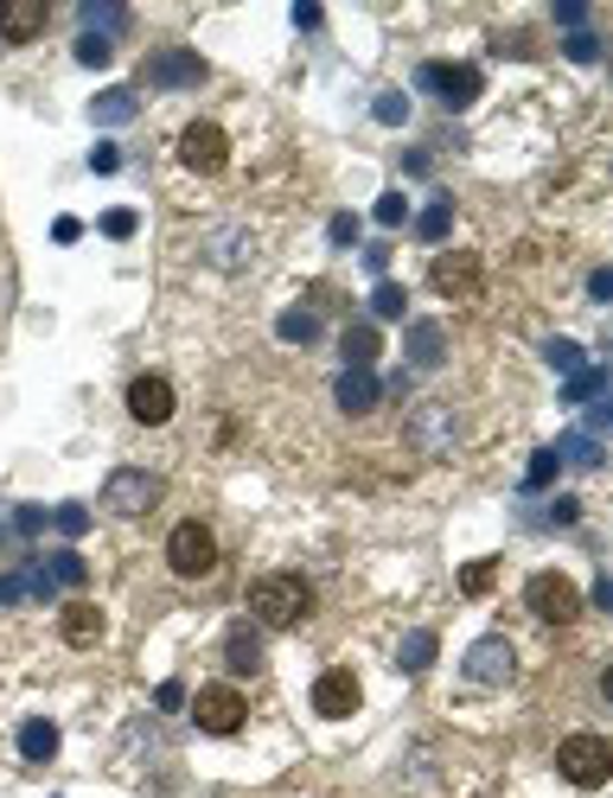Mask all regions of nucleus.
<instances>
[{
    "label": "nucleus",
    "mask_w": 613,
    "mask_h": 798,
    "mask_svg": "<svg viewBox=\"0 0 613 798\" xmlns=\"http://www.w3.org/2000/svg\"><path fill=\"white\" fill-rule=\"evenodd\" d=\"M326 236L339 243V250H345V243H358V218H352V211H339V218L326 224Z\"/></svg>",
    "instance_id": "c03bdc74"
},
{
    "label": "nucleus",
    "mask_w": 613,
    "mask_h": 798,
    "mask_svg": "<svg viewBox=\"0 0 613 798\" xmlns=\"http://www.w3.org/2000/svg\"><path fill=\"white\" fill-rule=\"evenodd\" d=\"M204 256L218 262L224 275H237V269L255 256V236L250 231H211V236H204Z\"/></svg>",
    "instance_id": "aec40b11"
},
{
    "label": "nucleus",
    "mask_w": 613,
    "mask_h": 798,
    "mask_svg": "<svg viewBox=\"0 0 613 798\" xmlns=\"http://www.w3.org/2000/svg\"><path fill=\"white\" fill-rule=\"evenodd\" d=\"M409 447H422V454H448V447H454V410H448V403H422V410L409 415Z\"/></svg>",
    "instance_id": "f8f14e48"
},
{
    "label": "nucleus",
    "mask_w": 613,
    "mask_h": 798,
    "mask_svg": "<svg viewBox=\"0 0 613 798\" xmlns=\"http://www.w3.org/2000/svg\"><path fill=\"white\" fill-rule=\"evenodd\" d=\"M39 32H46V0H0V39L26 46Z\"/></svg>",
    "instance_id": "dca6fc26"
},
{
    "label": "nucleus",
    "mask_w": 613,
    "mask_h": 798,
    "mask_svg": "<svg viewBox=\"0 0 613 798\" xmlns=\"http://www.w3.org/2000/svg\"><path fill=\"white\" fill-rule=\"evenodd\" d=\"M160 473H148V466H115L109 479H102V512L115 517H148L153 505H160Z\"/></svg>",
    "instance_id": "7ed1b4c3"
},
{
    "label": "nucleus",
    "mask_w": 613,
    "mask_h": 798,
    "mask_svg": "<svg viewBox=\"0 0 613 798\" xmlns=\"http://www.w3.org/2000/svg\"><path fill=\"white\" fill-rule=\"evenodd\" d=\"M128 13L122 7H109V0H83V32H97V39H109V32H122Z\"/></svg>",
    "instance_id": "7c9ffc66"
},
{
    "label": "nucleus",
    "mask_w": 613,
    "mask_h": 798,
    "mask_svg": "<svg viewBox=\"0 0 613 798\" xmlns=\"http://www.w3.org/2000/svg\"><path fill=\"white\" fill-rule=\"evenodd\" d=\"M550 454H556V461H569V466H587V473H594V466L607 461V454H601V441H594V435H562L556 447H550Z\"/></svg>",
    "instance_id": "cd10ccee"
},
{
    "label": "nucleus",
    "mask_w": 613,
    "mask_h": 798,
    "mask_svg": "<svg viewBox=\"0 0 613 798\" xmlns=\"http://www.w3.org/2000/svg\"><path fill=\"white\" fill-rule=\"evenodd\" d=\"M102 236L128 243V236H134V211H102Z\"/></svg>",
    "instance_id": "37998d69"
},
{
    "label": "nucleus",
    "mask_w": 613,
    "mask_h": 798,
    "mask_svg": "<svg viewBox=\"0 0 613 798\" xmlns=\"http://www.w3.org/2000/svg\"><path fill=\"white\" fill-rule=\"evenodd\" d=\"M153 703H160V709H179V703H185V690H179V684H160V696H153Z\"/></svg>",
    "instance_id": "603ef678"
},
{
    "label": "nucleus",
    "mask_w": 613,
    "mask_h": 798,
    "mask_svg": "<svg viewBox=\"0 0 613 798\" xmlns=\"http://www.w3.org/2000/svg\"><path fill=\"white\" fill-rule=\"evenodd\" d=\"M601 390H607V371H601V364H582V371L562 384V403H601Z\"/></svg>",
    "instance_id": "c85d7f7f"
},
{
    "label": "nucleus",
    "mask_w": 613,
    "mask_h": 798,
    "mask_svg": "<svg viewBox=\"0 0 613 798\" xmlns=\"http://www.w3.org/2000/svg\"><path fill=\"white\" fill-rule=\"evenodd\" d=\"M371 313H378V320H403L409 313V294L396 282H378L371 287Z\"/></svg>",
    "instance_id": "2f4dec72"
},
{
    "label": "nucleus",
    "mask_w": 613,
    "mask_h": 798,
    "mask_svg": "<svg viewBox=\"0 0 613 798\" xmlns=\"http://www.w3.org/2000/svg\"><path fill=\"white\" fill-rule=\"evenodd\" d=\"M562 52L575 58V64H594V58H601V39H594V32H569V46H562Z\"/></svg>",
    "instance_id": "a19ab883"
},
{
    "label": "nucleus",
    "mask_w": 613,
    "mask_h": 798,
    "mask_svg": "<svg viewBox=\"0 0 613 798\" xmlns=\"http://www.w3.org/2000/svg\"><path fill=\"white\" fill-rule=\"evenodd\" d=\"M179 166H185V173H204V180L224 173L230 166V134L218 129V122H192V129L179 134Z\"/></svg>",
    "instance_id": "423d86ee"
},
{
    "label": "nucleus",
    "mask_w": 613,
    "mask_h": 798,
    "mask_svg": "<svg viewBox=\"0 0 613 798\" xmlns=\"http://www.w3.org/2000/svg\"><path fill=\"white\" fill-rule=\"evenodd\" d=\"M167 563H173V575L199 582V575L218 568V537L204 531L199 517H185V524H173V537H167Z\"/></svg>",
    "instance_id": "39448f33"
},
{
    "label": "nucleus",
    "mask_w": 613,
    "mask_h": 798,
    "mask_svg": "<svg viewBox=\"0 0 613 798\" xmlns=\"http://www.w3.org/2000/svg\"><path fill=\"white\" fill-rule=\"evenodd\" d=\"M543 358H550V364H556V371H562V377H575V371H582V345H575V339H543Z\"/></svg>",
    "instance_id": "473e14b6"
},
{
    "label": "nucleus",
    "mask_w": 613,
    "mask_h": 798,
    "mask_svg": "<svg viewBox=\"0 0 613 798\" xmlns=\"http://www.w3.org/2000/svg\"><path fill=\"white\" fill-rule=\"evenodd\" d=\"M20 600H51L46 563H26V568H13V575H0V607H20Z\"/></svg>",
    "instance_id": "6ab92c4d"
},
{
    "label": "nucleus",
    "mask_w": 613,
    "mask_h": 798,
    "mask_svg": "<svg viewBox=\"0 0 613 798\" xmlns=\"http://www.w3.org/2000/svg\"><path fill=\"white\" fill-rule=\"evenodd\" d=\"M429 287H434V294H448V301L473 294V287H480V256H473V250H448V256H434Z\"/></svg>",
    "instance_id": "4468645a"
},
{
    "label": "nucleus",
    "mask_w": 613,
    "mask_h": 798,
    "mask_svg": "<svg viewBox=\"0 0 613 798\" xmlns=\"http://www.w3.org/2000/svg\"><path fill=\"white\" fill-rule=\"evenodd\" d=\"M556 454H550V447H536V454H531V473H524V486H531V492H543V486H550V479H556Z\"/></svg>",
    "instance_id": "58836bf2"
},
{
    "label": "nucleus",
    "mask_w": 613,
    "mask_h": 798,
    "mask_svg": "<svg viewBox=\"0 0 613 798\" xmlns=\"http://www.w3.org/2000/svg\"><path fill=\"white\" fill-rule=\"evenodd\" d=\"M134 115H141V97H134V90H102L97 103H90V122H97V129H122Z\"/></svg>",
    "instance_id": "5701e85b"
},
{
    "label": "nucleus",
    "mask_w": 613,
    "mask_h": 798,
    "mask_svg": "<svg viewBox=\"0 0 613 798\" xmlns=\"http://www.w3.org/2000/svg\"><path fill=\"white\" fill-rule=\"evenodd\" d=\"M46 524H51V512H46V505H20V512H13V531H20V537H39Z\"/></svg>",
    "instance_id": "ea45409f"
},
{
    "label": "nucleus",
    "mask_w": 613,
    "mask_h": 798,
    "mask_svg": "<svg viewBox=\"0 0 613 798\" xmlns=\"http://www.w3.org/2000/svg\"><path fill=\"white\" fill-rule=\"evenodd\" d=\"M492 575H499V563H485V556L480 563H466L460 568V594H492Z\"/></svg>",
    "instance_id": "c9c22d12"
},
{
    "label": "nucleus",
    "mask_w": 613,
    "mask_h": 798,
    "mask_svg": "<svg viewBox=\"0 0 613 798\" xmlns=\"http://www.w3.org/2000/svg\"><path fill=\"white\" fill-rule=\"evenodd\" d=\"M524 600H531V614L543 619V626H569V619L582 614V588H575L562 568H536L531 588H524Z\"/></svg>",
    "instance_id": "20e7f679"
},
{
    "label": "nucleus",
    "mask_w": 613,
    "mask_h": 798,
    "mask_svg": "<svg viewBox=\"0 0 613 798\" xmlns=\"http://www.w3.org/2000/svg\"><path fill=\"white\" fill-rule=\"evenodd\" d=\"M587 294H594V301H607V294H613V275H607V269H594V275H587Z\"/></svg>",
    "instance_id": "3c124183"
},
{
    "label": "nucleus",
    "mask_w": 613,
    "mask_h": 798,
    "mask_svg": "<svg viewBox=\"0 0 613 798\" xmlns=\"http://www.w3.org/2000/svg\"><path fill=\"white\" fill-rule=\"evenodd\" d=\"M358 670H345V665H332V670H320V684H313V716H326V721H345V716H358Z\"/></svg>",
    "instance_id": "9d476101"
},
{
    "label": "nucleus",
    "mask_w": 613,
    "mask_h": 798,
    "mask_svg": "<svg viewBox=\"0 0 613 798\" xmlns=\"http://www.w3.org/2000/svg\"><path fill=\"white\" fill-rule=\"evenodd\" d=\"M371 115H378L383 129H403V122H409V97H403V90H383L378 103H371Z\"/></svg>",
    "instance_id": "72a5a7b5"
},
{
    "label": "nucleus",
    "mask_w": 613,
    "mask_h": 798,
    "mask_svg": "<svg viewBox=\"0 0 613 798\" xmlns=\"http://www.w3.org/2000/svg\"><path fill=\"white\" fill-rule=\"evenodd\" d=\"M250 614H255V626L288 633V626H301V619L313 614V588H306L301 575H255L250 582Z\"/></svg>",
    "instance_id": "f257e3e1"
},
{
    "label": "nucleus",
    "mask_w": 613,
    "mask_h": 798,
    "mask_svg": "<svg viewBox=\"0 0 613 798\" xmlns=\"http://www.w3.org/2000/svg\"><path fill=\"white\" fill-rule=\"evenodd\" d=\"M224 665L237 670V677H255V670H262V639H255V619L230 626V639H224Z\"/></svg>",
    "instance_id": "412c9836"
},
{
    "label": "nucleus",
    "mask_w": 613,
    "mask_h": 798,
    "mask_svg": "<svg viewBox=\"0 0 613 798\" xmlns=\"http://www.w3.org/2000/svg\"><path fill=\"white\" fill-rule=\"evenodd\" d=\"M582 20H587V7H582V0H556V27L582 32Z\"/></svg>",
    "instance_id": "a18cd8bd"
},
{
    "label": "nucleus",
    "mask_w": 613,
    "mask_h": 798,
    "mask_svg": "<svg viewBox=\"0 0 613 798\" xmlns=\"http://www.w3.org/2000/svg\"><path fill=\"white\" fill-rule=\"evenodd\" d=\"M294 27H301V32L320 27V7H313V0H301V7H294Z\"/></svg>",
    "instance_id": "8fccbe9b"
},
{
    "label": "nucleus",
    "mask_w": 613,
    "mask_h": 798,
    "mask_svg": "<svg viewBox=\"0 0 613 798\" xmlns=\"http://www.w3.org/2000/svg\"><path fill=\"white\" fill-rule=\"evenodd\" d=\"M383 262H390V250H383V243H371V250H364V269H371V275H383Z\"/></svg>",
    "instance_id": "864d4df0"
},
{
    "label": "nucleus",
    "mask_w": 613,
    "mask_h": 798,
    "mask_svg": "<svg viewBox=\"0 0 613 798\" xmlns=\"http://www.w3.org/2000/svg\"><path fill=\"white\" fill-rule=\"evenodd\" d=\"M90 173H102V180H109V173H122V148H115V141H97V154H90Z\"/></svg>",
    "instance_id": "79ce46f5"
},
{
    "label": "nucleus",
    "mask_w": 613,
    "mask_h": 798,
    "mask_svg": "<svg viewBox=\"0 0 613 798\" xmlns=\"http://www.w3.org/2000/svg\"><path fill=\"white\" fill-rule=\"evenodd\" d=\"M20 754L26 760H51V754H58V728H51L46 716L20 721Z\"/></svg>",
    "instance_id": "a878e982"
},
{
    "label": "nucleus",
    "mask_w": 613,
    "mask_h": 798,
    "mask_svg": "<svg viewBox=\"0 0 613 798\" xmlns=\"http://www.w3.org/2000/svg\"><path fill=\"white\" fill-rule=\"evenodd\" d=\"M403 358H409V371H441L448 364V326L441 320H409Z\"/></svg>",
    "instance_id": "2eb2a0df"
},
{
    "label": "nucleus",
    "mask_w": 613,
    "mask_h": 798,
    "mask_svg": "<svg viewBox=\"0 0 613 798\" xmlns=\"http://www.w3.org/2000/svg\"><path fill=\"white\" fill-rule=\"evenodd\" d=\"M556 772L569 779V786L594 792V786H607V779H613V747L601 741V735H562V747H556Z\"/></svg>",
    "instance_id": "f03ea898"
},
{
    "label": "nucleus",
    "mask_w": 613,
    "mask_h": 798,
    "mask_svg": "<svg viewBox=\"0 0 613 798\" xmlns=\"http://www.w3.org/2000/svg\"><path fill=\"white\" fill-rule=\"evenodd\" d=\"M448 231H454V199L434 192L429 205H422V218H415V236H422V243H448Z\"/></svg>",
    "instance_id": "b1692460"
},
{
    "label": "nucleus",
    "mask_w": 613,
    "mask_h": 798,
    "mask_svg": "<svg viewBox=\"0 0 613 798\" xmlns=\"http://www.w3.org/2000/svg\"><path fill=\"white\" fill-rule=\"evenodd\" d=\"M243 716H250V703H243V690H230V684H211V690L192 696V721H199L204 735H237Z\"/></svg>",
    "instance_id": "1a4fd4ad"
},
{
    "label": "nucleus",
    "mask_w": 613,
    "mask_h": 798,
    "mask_svg": "<svg viewBox=\"0 0 613 798\" xmlns=\"http://www.w3.org/2000/svg\"><path fill=\"white\" fill-rule=\"evenodd\" d=\"M275 333L288 339V345H313V339H320V313H313V307H288L275 320Z\"/></svg>",
    "instance_id": "bb28decb"
},
{
    "label": "nucleus",
    "mask_w": 613,
    "mask_h": 798,
    "mask_svg": "<svg viewBox=\"0 0 613 798\" xmlns=\"http://www.w3.org/2000/svg\"><path fill=\"white\" fill-rule=\"evenodd\" d=\"M434 651H441V639H434L429 626H415V633H409V639L396 645V665H403L409 677H415V670H429V665H434Z\"/></svg>",
    "instance_id": "393cba45"
},
{
    "label": "nucleus",
    "mask_w": 613,
    "mask_h": 798,
    "mask_svg": "<svg viewBox=\"0 0 613 798\" xmlns=\"http://www.w3.org/2000/svg\"><path fill=\"white\" fill-rule=\"evenodd\" d=\"M607 422H613V410H607V403H587V422H582V435H607Z\"/></svg>",
    "instance_id": "49530a36"
},
{
    "label": "nucleus",
    "mask_w": 613,
    "mask_h": 798,
    "mask_svg": "<svg viewBox=\"0 0 613 798\" xmlns=\"http://www.w3.org/2000/svg\"><path fill=\"white\" fill-rule=\"evenodd\" d=\"M173 410H179V396H173V384L167 377H134L128 384V415L141 422V428H160V422H173Z\"/></svg>",
    "instance_id": "9b49d317"
},
{
    "label": "nucleus",
    "mask_w": 613,
    "mask_h": 798,
    "mask_svg": "<svg viewBox=\"0 0 613 798\" xmlns=\"http://www.w3.org/2000/svg\"><path fill=\"white\" fill-rule=\"evenodd\" d=\"M460 670L473 677V684H485V690H499V684H511L517 677V651H511V639H499V633H485V639L466 645V658H460Z\"/></svg>",
    "instance_id": "0eeeda50"
},
{
    "label": "nucleus",
    "mask_w": 613,
    "mask_h": 798,
    "mask_svg": "<svg viewBox=\"0 0 613 798\" xmlns=\"http://www.w3.org/2000/svg\"><path fill=\"white\" fill-rule=\"evenodd\" d=\"M77 236H83V224H77V218H58V224H51V243H77Z\"/></svg>",
    "instance_id": "09e8293b"
},
{
    "label": "nucleus",
    "mask_w": 613,
    "mask_h": 798,
    "mask_svg": "<svg viewBox=\"0 0 613 798\" xmlns=\"http://www.w3.org/2000/svg\"><path fill=\"white\" fill-rule=\"evenodd\" d=\"M46 575H51V588H83V582H90V563H83L77 549H58L46 563Z\"/></svg>",
    "instance_id": "c756f323"
},
{
    "label": "nucleus",
    "mask_w": 613,
    "mask_h": 798,
    "mask_svg": "<svg viewBox=\"0 0 613 798\" xmlns=\"http://www.w3.org/2000/svg\"><path fill=\"white\" fill-rule=\"evenodd\" d=\"M51 524H58V531H64V537H83V531H90V505H58V512H51Z\"/></svg>",
    "instance_id": "4c0bfd02"
},
{
    "label": "nucleus",
    "mask_w": 613,
    "mask_h": 798,
    "mask_svg": "<svg viewBox=\"0 0 613 798\" xmlns=\"http://www.w3.org/2000/svg\"><path fill=\"white\" fill-rule=\"evenodd\" d=\"M109 58H115V46H109V39H97V32H83V39H77V64H90V71H102Z\"/></svg>",
    "instance_id": "e433bc0d"
},
{
    "label": "nucleus",
    "mask_w": 613,
    "mask_h": 798,
    "mask_svg": "<svg viewBox=\"0 0 613 798\" xmlns=\"http://www.w3.org/2000/svg\"><path fill=\"white\" fill-rule=\"evenodd\" d=\"M58 633H64V645H77V651L102 645V607H90V600H71V607L58 614Z\"/></svg>",
    "instance_id": "a211bd4d"
},
{
    "label": "nucleus",
    "mask_w": 613,
    "mask_h": 798,
    "mask_svg": "<svg viewBox=\"0 0 613 798\" xmlns=\"http://www.w3.org/2000/svg\"><path fill=\"white\" fill-rule=\"evenodd\" d=\"M378 352H383V333L371 320H352V326H345V371H371Z\"/></svg>",
    "instance_id": "4be33fe9"
},
{
    "label": "nucleus",
    "mask_w": 613,
    "mask_h": 798,
    "mask_svg": "<svg viewBox=\"0 0 613 798\" xmlns=\"http://www.w3.org/2000/svg\"><path fill=\"white\" fill-rule=\"evenodd\" d=\"M332 396H339V410L345 415H371L378 410V396H383V384H378V371H339Z\"/></svg>",
    "instance_id": "f3484780"
},
{
    "label": "nucleus",
    "mask_w": 613,
    "mask_h": 798,
    "mask_svg": "<svg viewBox=\"0 0 613 798\" xmlns=\"http://www.w3.org/2000/svg\"><path fill=\"white\" fill-rule=\"evenodd\" d=\"M575 517H582V498H556L550 505V524H575Z\"/></svg>",
    "instance_id": "de8ad7c7"
},
{
    "label": "nucleus",
    "mask_w": 613,
    "mask_h": 798,
    "mask_svg": "<svg viewBox=\"0 0 613 798\" xmlns=\"http://www.w3.org/2000/svg\"><path fill=\"white\" fill-rule=\"evenodd\" d=\"M415 83H422L429 97H441L448 109L480 103V90H485V78L473 71V64H422V71H415Z\"/></svg>",
    "instance_id": "6e6552de"
},
{
    "label": "nucleus",
    "mask_w": 613,
    "mask_h": 798,
    "mask_svg": "<svg viewBox=\"0 0 613 798\" xmlns=\"http://www.w3.org/2000/svg\"><path fill=\"white\" fill-rule=\"evenodd\" d=\"M141 78H148L153 90H192V83H204V58L185 52V46H173V52H153Z\"/></svg>",
    "instance_id": "ddd939ff"
},
{
    "label": "nucleus",
    "mask_w": 613,
    "mask_h": 798,
    "mask_svg": "<svg viewBox=\"0 0 613 798\" xmlns=\"http://www.w3.org/2000/svg\"><path fill=\"white\" fill-rule=\"evenodd\" d=\"M371 218H378L383 231H403V224H409V199H403V192H383L378 205H371Z\"/></svg>",
    "instance_id": "f704fd0d"
}]
</instances>
